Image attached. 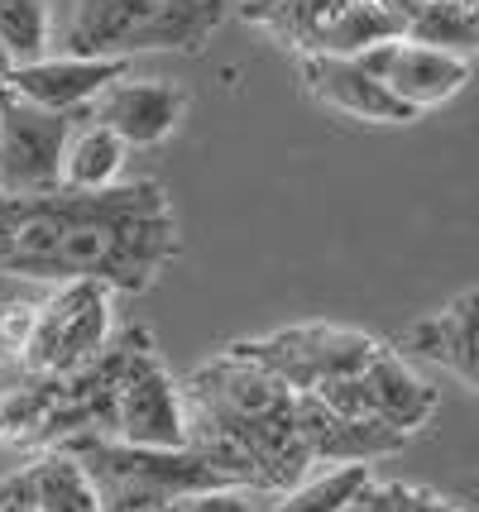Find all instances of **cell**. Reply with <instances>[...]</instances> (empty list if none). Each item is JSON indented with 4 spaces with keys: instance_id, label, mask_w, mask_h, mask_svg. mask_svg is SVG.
I'll return each instance as SVG.
<instances>
[{
    "instance_id": "obj_1",
    "label": "cell",
    "mask_w": 479,
    "mask_h": 512,
    "mask_svg": "<svg viewBox=\"0 0 479 512\" xmlns=\"http://www.w3.org/2000/svg\"><path fill=\"white\" fill-rule=\"evenodd\" d=\"M178 254V221L163 182L135 178L101 192H0V273L34 283H101L106 292L154 288Z\"/></svg>"
},
{
    "instance_id": "obj_2",
    "label": "cell",
    "mask_w": 479,
    "mask_h": 512,
    "mask_svg": "<svg viewBox=\"0 0 479 512\" xmlns=\"http://www.w3.org/2000/svg\"><path fill=\"white\" fill-rule=\"evenodd\" d=\"M183 407H192L197 417L221 426L250 450L269 493L297 489L307 479L312 460L297 441V393L278 383L269 369L221 350L211 364L183 379Z\"/></svg>"
},
{
    "instance_id": "obj_3",
    "label": "cell",
    "mask_w": 479,
    "mask_h": 512,
    "mask_svg": "<svg viewBox=\"0 0 479 512\" xmlns=\"http://www.w3.org/2000/svg\"><path fill=\"white\" fill-rule=\"evenodd\" d=\"M226 10V0H72L63 53L125 63L135 53H197Z\"/></svg>"
},
{
    "instance_id": "obj_4",
    "label": "cell",
    "mask_w": 479,
    "mask_h": 512,
    "mask_svg": "<svg viewBox=\"0 0 479 512\" xmlns=\"http://www.w3.org/2000/svg\"><path fill=\"white\" fill-rule=\"evenodd\" d=\"M68 450L87 469L101 512H163L187 493H226L230 484L192 450H139L115 436H68Z\"/></svg>"
},
{
    "instance_id": "obj_5",
    "label": "cell",
    "mask_w": 479,
    "mask_h": 512,
    "mask_svg": "<svg viewBox=\"0 0 479 512\" xmlns=\"http://www.w3.org/2000/svg\"><path fill=\"white\" fill-rule=\"evenodd\" d=\"M240 20L302 58H360L403 34L388 0H245Z\"/></svg>"
},
{
    "instance_id": "obj_6",
    "label": "cell",
    "mask_w": 479,
    "mask_h": 512,
    "mask_svg": "<svg viewBox=\"0 0 479 512\" xmlns=\"http://www.w3.org/2000/svg\"><path fill=\"white\" fill-rule=\"evenodd\" d=\"M230 355L250 359L259 369H269L278 383H288L293 393H317L326 383H341L365 374L369 359L384 345L374 335L355 331V326H326V321H307V326H288V331L259 335V340H235L226 345Z\"/></svg>"
},
{
    "instance_id": "obj_7",
    "label": "cell",
    "mask_w": 479,
    "mask_h": 512,
    "mask_svg": "<svg viewBox=\"0 0 479 512\" xmlns=\"http://www.w3.org/2000/svg\"><path fill=\"white\" fill-rule=\"evenodd\" d=\"M111 340V292L101 283H63L39 302V321L24 345V374H72L92 364Z\"/></svg>"
},
{
    "instance_id": "obj_8",
    "label": "cell",
    "mask_w": 479,
    "mask_h": 512,
    "mask_svg": "<svg viewBox=\"0 0 479 512\" xmlns=\"http://www.w3.org/2000/svg\"><path fill=\"white\" fill-rule=\"evenodd\" d=\"M115 441L139 450H183L187 441L183 383L163 369L144 331L135 335L115 383Z\"/></svg>"
},
{
    "instance_id": "obj_9",
    "label": "cell",
    "mask_w": 479,
    "mask_h": 512,
    "mask_svg": "<svg viewBox=\"0 0 479 512\" xmlns=\"http://www.w3.org/2000/svg\"><path fill=\"white\" fill-rule=\"evenodd\" d=\"M77 115L44 111V106L20 101L15 91H5V101H0V192H10V197L58 192L63 149H68Z\"/></svg>"
},
{
    "instance_id": "obj_10",
    "label": "cell",
    "mask_w": 479,
    "mask_h": 512,
    "mask_svg": "<svg viewBox=\"0 0 479 512\" xmlns=\"http://www.w3.org/2000/svg\"><path fill=\"white\" fill-rule=\"evenodd\" d=\"M355 63L365 67L369 77H379L388 87L393 101H403L412 115L432 111L441 101H451L465 82L475 63L470 58H456V53H436V48L408 44V39H388V44L360 53Z\"/></svg>"
},
{
    "instance_id": "obj_11",
    "label": "cell",
    "mask_w": 479,
    "mask_h": 512,
    "mask_svg": "<svg viewBox=\"0 0 479 512\" xmlns=\"http://www.w3.org/2000/svg\"><path fill=\"white\" fill-rule=\"evenodd\" d=\"M183 91L163 77H115L111 87L87 106V120L111 130L125 149H149V144H163L168 134L178 130L183 120Z\"/></svg>"
},
{
    "instance_id": "obj_12",
    "label": "cell",
    "mask_w": 479,
    "mask_h": 512,
    "mask_svg": "<svg viewBox=\"0 0 479 512\" xmlns=\"http://www.w3.org/2000/svg\"><path fill=\"white\" fill-rule=\"evenodd\" d=\"M125 58H68V53H48L39 63H24L5 77V91H15L29 106H44L58 115L87 111L115 77H125Z\"/></svg>"
},
{
    "instance_id": "obj_13",
    "label": "cell",
    "mask_w": 479,
    "mask_h": 512,
    "mask_svg": "<svg viewBox=\"0 0 479 512\" xmlns=\"http://www.w3.org/2000/svg\"><path fill=\"white\" fill-rule=\"evenodd\" d=\"M297 441L312 465H369V460L403 450L408 436H398L379 422L341 417V412L321 407L317 398H297Z\"/></svg>"
},
{
    "instance_id": "obj_14",
    "label": "cell",
    "mask_w": 479,
    "mask_h": 512,
    "mask_svg": "<svg viewBox=\"0 0 479 512\" xmlns=\"http://www.w3.org/2000/svg\"><path fill=\"white\" fill-rule=\"evenodd\" d=\"M475 316H479V292H460L446 312L412 321L408 331L398 335L388 350H393V355H403V359H408V355L432 359V364H441V369H451L465 388H475V383H479Z\"/></svg>"
},
{
    "instance_id": "obj_15",
    "label": "cell",
    "mask_w": 479,
    "mask_h": 512,
    "mask_svg": "<svg viewBox=\"0 0 479 512\" xmlns=\"http://www.w3.org/2000/svg\"><path fill=\"white\" fill-rule=\"evenodd\" d=\"M302 82L321 106L350 115V120H369V125H408V120H417L355 58H302Z\"/></svg>"
},
{
    "instance_id": "obj_16",
    "label": "cell",
    "mask_w": 479,
    "mask_h": 512,
    "mask_svg": "<svg viewBox=\"0 0 479 512\" xmlns=\"http://www.w3.org/2000/svg\"><path fill=\"white\" fill-rule=\"evenodd\" d=\"M365 393H369V412H374V422L388 426V431H398V436L422 431V426L436 417V402H441L432 383L422 379L403 355H393L388 345L369 359Z\"/></svg>"
},
{
    "instance_id": "obj_17",
    "label": "cell",
    "mask_w": 479,
    "mask_h": 512,
    "mask_svg": "<svg viewBox=\"0 0 479 512\" xmlns=\"http://www.w3.org/2000/svg\"><path fill=\"white\" fill-rule=\"evenodd\" d=\"M53 417H58V379L29 374L20 388L0 393V446L53 450Z\"/></svg>"
},
{
    "instance_id": "obj_18",
    "label": "cell",
    "mask_w": 479,
    "mask_h": 512,
    "mask_svg": "<svg viewBox=\"0 0 479 512\" xmlns=\"http://www.w3.org/2000/svg\"><path fill=\"white\" fill-rule=\"evenodd\" d=\"M125 154H130V149H125L111 130L92 125L87 111H82L68 134V149H63L58 187H63V192H101V187H115V182H120V168H125Z\"/></svg>"
},
{
    "instance_id": "obj_19",
    "label": "cell",
    "mask_w": 479,
    "mask_h": 512,
    "mask_svg": "<svg viewBox=\"0 0 479 512\" xmlns=\"http://www.w3.org/2000/svg\"><path fill=\"white\" fill-rule=\"evenodd\" d=\"M408 44L436 48V53H456L470 58L479 39V0H432L403 15V34Z\"/></svg>"
},
{
    "instance_id": "obj_20",
    "label": "cell",
    "mask_w": 479,
    "mask_h": 512,
    "mask_svg": "<svg viewBox=\"0 0 479 512\" xmlns=\"http://www.w3.org/2000/svg\"><path fill=\"white\" fill-rule=\"evenodd\" d=\"M29 489H34V512H101L87 469L58 446L29 465Z\"/></svg>"
},
{
    "instance_id": "obj_21",
    "label": "cell",
    "mask_w": 479,
    "mask_h": 512,
    "mask_svg": "<svg viewBox=\"0 0 479 512\" xmlns=\"http://www.w3.org/2000/svg\"><path fill=\"white\" fill-rule=\"evenodd\" d=\"M48 44H53L48 0H0V48L10 53V63H39L48 58Z\"/></svg>"
},
{
    "instance_id": "obj_22",
    "label": "cell",
    "mask_w": 479,
    "mask_h": 512,
    "mask_svg": "<svg viewBox=\"0 0 479 512\" xmlns=\"http://www.w3.org/2000/svg\"><path fill=\"white\" fill-rule=\"evenodd\" d=\"M369 484H374L369 465H336L331 474H321L312 484H297L278 512H345Z\"/></svg>"
},
{
    "instance_id": "obj_23",
    "label": "cell",
    "mask_w": 479,
    "mask_h": 512,
    "mask_svg": "<svg viewBox=\"0 0 479 512\" xmlns=\"http://www.w3.org/2000/svg\"><path fill=\"white\" fill-rule=\"evenodd\" d=\"M34 321H39V302H0V355L20 364Z\"/></svg>"
},
{
    "instance_id": "obj_24",
    "label": "cell",
    "mask_w": 479,
    "mask_h": 512,
    "mask_svg": "<svg viewBox=\"0 0 479 512\" xmlns=\"http://www.w3.org/2000/svg\"><path fill=\"white\" fill-rule=\"evenodd\" d=\"M163 512H250V508H245V498L235 489H226V493H187V498H173Z\"/></svg>"
},
{
    "instance_id": "obj_25",
    "label": "cell",
    "mask_w": 479,
    "mask_h": 512,
    "mask_svg": "<svg viewBox=\"0 0 479 512\" xmlns=\"http://www.w3.org/2000/svg\"><path fill=\"white\" fill-rule=\"evenodd\" d=\"M0 512H34V489H29V469L0 479Z\"/></svg>"
},
{
    "instance_id": "obj_26",
    "label": "cell",
    "mask_w": 479,
    "mask_h": 512,
    "mask_svg": "<svg viewBox=\"0 0 479 512\" xmlns=\"http://www.w3.org/2000/svg\"><path fill=\"white\" fill-rule=\"evenodd\" d=\"M388 5H393V10H398V20H403L408 10H417V5H432V0H388Z\"/></svg>"
},
{
    "instance_id": "obj_27",
    "label": "cell",
    "mask_w": 479,
    "mask_h": 512,
    "mask_svg": "<svg viewBox=\"0 0 479 512\" xmlns=\"http://www.w3.org/2000/svg\"><path fill=\"white\" fill-rule=\"evenodd\" d=\"M10 72H15V63H10V53H5V48H0V82H5V77H10Z\"/></svg>"
},
{
    "instance_id": "obj_28",
    "label": "cell",
    "mask_w": 479,
    "mask_h": 512,
    "mask_svg": "<svg viewBox=\"0 0 479 512\" xmlns=\"http://www.w3.org/2000/svg\"><path fill=\"white\" fill-rule=\"evenodd\" d=\"M0 101H5V87H0Z\"/></svg>"
},
{
    "instance_id": "obj_29",
    "label": "cell",
    "mask_w": 479,
    "mask_h": 512,
    "mask_svg": "<svg viewBox=\"0 0 479 512\" xmlns=\"http://www.w3.org/2000/svg\"><path fill=\"white\" fill-rule=\"evenodd\" d=\"M345 512H350V508H345Z\"/></svg>"
}]
</instances>
